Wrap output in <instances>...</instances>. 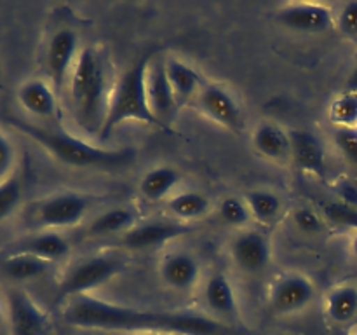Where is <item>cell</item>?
I'll list each match as a JSON object with an SVG mask.
<instances>
[{
	"label": "cell",
	"mask_w": 357,
	"mask_h": 335,
	"mask_svg": "<svg viewBox=\"0 0 357 335\" xmlns=\"http://www.w3.org/2000/svg\"><path fill=\"white\" fill-rule=\"evenodd\" d=\"M164 283L174 290H190L201 276V267L190 253H171L160 264Z\"/></svg>",
	"instance_id": "obj_16"
},
{
	"label": "cell",
	"mask_w": 357,
	"mask_h": 335,
	"mask_svg": "<svg viewBox=\"0 0 357 335\" xmlns=\"http://www.w3.org/2000/svg\"><path fill=\"white\" fill-rule=\"evenodd\" d=\"M190 227L178 222H149L138 223L122 236V244L131 250H146L167 243L171 239L190 232Z\"/></svg>",
	"instance_id": "obj_14"
},
{
	"label": "cell",
	"mask_w": 357,
	"mask_h": 335,
	"mask_svg": "<svg viewBox=\"0 0 357 335\" xmlns=\"http://www.w3.org/2000/svg\"><path fill=\"white\" fill-rule=\"evenodd\" d=\"M124 269L126 264L117 257H108V255L91 257L70 269L68 274L61 281L59 292L63 297L82 295V293H87L89 290H94L110 281Z\"/></svg>",
	"instance_id": "obj_5"
},
{
	"label": "cell",
	"mask_w": 357,
	"mask_h": 335,
	"mask_svg": "<svg viewBox=\"0 0 357 335\" xmlns=\"http://www.w3.org/2000/svg\"><path fill=\"white\" fill-rule=\"evenodd\" d=\"M169 209L181 220H195L209 211V201L201 192H181L169 199Z\"/></svg>",
	"instance_id": "obj_26"
},
{
	"label": "cell",
	"mask_w": 357,
	"mask_h": 335,
	"mask_svg": "<svg viewBox=\"0 0 357 335\" xmlns=\"http://www.w3.org/2000/svg\"><path fill=\"white\" fill-rule=\"evenodd\" d=\"M199 107L209 119L218 122L223 128L236 133H241L243 129V115H241L239 105L223 87L216 84H204L199 96Z\"/></svg>",
	"instance_id": "obj_12"
},
{
	"label": "cell",
	"mask_w": 357,
	"mask_h": 335,
	"mask_svg": "<svg viewBox=\"0 0 357 335\" xmlns=\"http://www.w3.org/2000/svg\"><path fill=\"white\" fill-rule=\"evenodd\" d=\"M21 194V180L17 177H9L0 184V220L7 218L10 213L20 204Z\"/></svg>",
	"instance_id": "obj_30"
},
{
	"label": "cell",
	"mask_w": 357,
	"mask_h": 335,
	"mask_svg": "<svg viewBox=\"0 0 357 335\" xmlns=\"http://www.w3.org/2000/svg\"><path fill=\"white\" fill-rule=\"evenodd\" d=\"M246 204L251 215L260 222H272L281 211V199L268 191H251L246 194Z\"/></svg>",
	"instance_id": "obj_27"
},
{
	"label": "cell",
	"mask_w": 357,
	"mask_h": 335,
	"mask_svg": "<svg viewBox=\"0 0 357 335\" xmlns=\"http://www.w3.org/2000/svg\"><path fill=\"white\" fill-rule=\"evenodd\" d=\"M206 302L222 316H234L237 313V299L229 278L222 272L213 274L206 286Z\"/></svg>",
	"instance_id": "obj_21"
},
{
	"label": "cell",
	"mask_w": 357,
	"mask_h": 335,
	"mask_svg": "<svg viewBox=\"0 0 357 335\" xmlns=\"http://www.w3.org/2000/svg\"><path fill=\"white\" fill-rule=\"evenodd\" d=\"M326 313L335 323H349L357 314L356 286H338L328 293Z\"/></svg>",
	"instance_id": "obj_23"
},
{
	"label": "cell",
	"mask_w": 357,
	"mask_h": 335,
	"mask_svg": "<svg viewBox=\"0 0 357 335\" xmlns=\"http://www.w3.org/2000/svg\"><path fill=\"white\" fill-rule=\"evenodd\" d=\"M253 145L258 152L268 159H282L291 152L289 133L272 122H261L253 135Z\"/></svg>",
	"instance_id": "obj_18"
},
{
	"label": "cell",
	"mask_w": 357,
	"mask_h": 335,
	"mask_svg": "<svg viewBox=\"0 0 357 335\" xmlns=\"http://www.w3.org/2000/svg\"><path fill=\"white\" fill-rule=\"evenodd\" d=\"M3 272L16 281H28L44 276L51 269V262L28 251H17L3 262Z\"/></svg>",
	"instance_id": "obj_20"
},
{
	"label": "cell",
	"mask_w": 357,
	"mask_h": 335,
	"mask_svg": "<svg viewBox=\"0 0 357 335\" xmlns=\"http://www.w3.org/2000/svg\"><path fill=\"white\" fill-rule=\"evenodd\" d=\"M352 251H354V255L357 257V234L352 237Z\"/></svg>",
	"instance_id": "obj_37"
},
{
	"label": "cell",
	"mask_w": 357,
	"mask_h": 335,
	"mask_svg": "<svg viewBox=\"0 0 357 335\" xmlns=\"http://www.w3.org/2000/svg\"><path fill=\"white\" fill-rule=\"evenodd\" d=\"M278 23L300 34H323L333 24V13L323 3L293 2L278 10Z\"/></svg>",
	"instance_id": "obj_6"
},
{
	"label": "cell",
	"mask_w": 357,
	"mask_h": 335,
	"mask_svg": "<svg viewBox=\"0 0 357 335\" xmlns=\"http://www.w3.org/2000/svg\"><path fill=\"white\" fill-rule=\"evenodd\" d=\"M7 325L10 335H44L47 316L21 290H13L7 297Z\"/></svg>",
	"instance_id": "obj_7"
},
{
	"label": "cell",
	"mask_w": 357,
	"mask_h": 335,
	"mask_svg": "<svg viewBox=\"0 0 357 335\" xmlns=\"http://www.w3.org/2000/svg\"><path fill=\"white\" fill-rule=\"evenodd\" d=\"M14 163V147L9 142L7 136H3L0 133V177L7 173L10 170Z\"/></svg>",
	"instance_id": "obj_35"
},
{
	"label": "cell",
	"mask_w": 357,
	"mask_h": 335,
	"mask_svg": "<svg viewBox=\"0 0 357 335\" xmlns=\"http://www.w3.org/2000/svg\"><path fill=\"white\" fill-rule=\"evenodd\" d=\"M347 91H349V93H357V68L351 73V75H349Z\"/></svg>",
	"instance_id": "obj_36"
},
{
	"label": "cell",
	"mask_w": 357,
	"mask_h": 335,
	"mask_svg": "<svg viewBox=\"0 0 357 335\" xmlns=\"http://www.w3.org/2000/svg\"><path fill=\"white\" fill-rule=\"evenodd\" d=\"M136 225V213L131 208L117 206L108 211L101 213L93 223H91V232L98 236H107L115 232H128Z\"/></svg>",
	"instance_id": "obj_25"
},
{
	"label": "cell",
	"mask_w": 357,
	"mask_h": 335,
	"mask_svg": "<svg viewBox=\"0 0 357 335\" xmlns=\"http://www.w3.org/2000/svg\"><path fill=\"white\" fill-rule=\"evenodd\" d=\"M321 208H323L321 211L326 216V220L333 222L335 225L357 229V208L354 204L344 201H328L323 202Z\"/></svg>",
	"instance_id": "obj_29"
},
{
	"label": "cell",
	"mask_w": 357,
	"mask_h": 335,
	"mask_svg": "<svg viewBox=\"0 0 357 335\" xmlns=\"http://www.w3.org/2000/svg\"><path fill=\"white\" fill-rule=\"evenodd\" d=\"M21 251H28L47 262H58L65 258L70 251V244L61 234L58 232H42L26 241Z\"/></svg>",
	"instance_id": "obj_24"
},
{
	"label": "cell",
	"mask_w": 357,
	"mask_h": 335,
	"mask_svg": "<svg viewBox=\"0 0 357 335\" xmlns=\"http://www.w3.org/2000/svg\"><path fill=\"white\" fill-rule=\"evenodd\" d=\"M150 56L136 59L128 70L121 75L110 94L107 117H105L101 131L98 138L101 142L108 140V136L126 121H138L143 124L164 128L149 107L146 100V70H149Z\"/></svg>",
	"instance_id": "obj_4"
},
{
	"label": "cell",
	"mask_w": 357,
	"mask_h": 335,
	"mask_svg": "<svg viewBox=\"0 0 357 335\" xmlns=\"http://www.w3.org/2000/svg\"><path fill=\"white\" fill-rule=\"evenodd\" d=\"M14 129L26 135L40 147H44L52 157L73 168H86V170L117 171L128 168L135 163L136 152L132 149H101L91 143L82 142L75 136L63 131H52L35 126L23 119H7Z\"/></svg>",
	"instance_id": "obj_2"
},
{
	"label": "cell",
	"mask_w": 357,
	"mask_h": 335,
	"mask_svg": "<svg viewBox=\"0 0 357 335\" xmlns=\"http://www.w3.org/2000/svg\"><path fill=\"white\" fill-rule=\"evenodd\" d=\"M17 100L24 110L37 117H51L56 112V94L44 80L33 79L24 82L17 91Z\"/></svg>",
	"instance_id": "obj_17"
},
{
	"label": "cell",
	"mask_w": 357,
	"mask_h": 335,
	"mask_svg": "<svg viewBox=\"0 0 357 335\" xmlns=\"http://www.w3.org/2000/svg\"><path fill=\"white\" fill-rule=\"evenodd\" d=\"M166 73L178 103L187 101L201 87V77H199L197 70H194L190 65L180 61V59H167Z\"/></svg>",
	"instance_id": "obj_22"
},
{
	"label": "cell",
	"mask_w": 357,
	"mask_h": 335,
	"mask_svg": "<svg viewBox=\"0 0 357 335\" xmlns=\"http://www.w3.org/2000/svg\"><path fill=\"white\" fill-rule=\"evenodd\" d=\"M340 30L349 37H357V0L347 2L340 10L338 16Z\"/></svg>",
	"instance_id": "obj_34"
},
{
	"label": "cell",
	"mask_w": 357,
	"mask_h": 335,
	"mask_svg": "<svg viewBox=\"0 0 357 335\" xmlns=\"http://www.w3.org/2000/svg\"><path fill=\"white\" fill-rule=\"evenodd\" d=\"M289 142H291L293 159L303 171H309L321 178L326 177V152L316 133L309 129H293L289 133Z\"/></svg>",
	"instance_id": "obj_15"
},
{
	"label": "cell",
	"mask_w": 357,
	"mask_h": 335,
	"mask_svg": "<svg viewBox=\"0 0 357 335\" xmlns=\"http://www.w3.org/2000/svg\"><path fill=\"white\" fill-rule=\"evenodd\" d=\"M146 100L153 117L166 126L178 108V100L166 73V63H152L146 70Z\"/></svg>",
	"instance_id": "obj_11"
},
{
	"label": "cell",
	"mask_w": 357,
	"mask_h": 335,
	"mask_svg": "<svg viewBox=\"0 0 357 335\" xmlns=\"http://www.w3.org/2000/svg\"><path fill=\"white\" fill-rule=\"evenodd\" d=\"M181 180V174L171 166H159L150 170L139 181V192L149 201H160Z\"/></svg>",
	"instance_id": "obj_19"
},
{
	"label": "cell",
	"mask_w": 357,
	"mask_h": 335,
	"mask_svg": "<svg viewBox=\"0 0 357 335\" xmlns=\"http://www.w3.org/2000/svg\"><path fill=\"white\" fill-rule=\"evenodd\" d=\"M220 216H222L223 222L229 223V225L239 227V225H244V223H248V220H250L251 216V211L243 199L227 198L223 199L222 204H220Z\"/></svg>",
	"instance_id": "obj_31"
},
{
	"label": "cell",
	"mask_w": 357,
	"mask_h": 335,
	"mask_svg": "<svg viewBox=\"0 0 357 335\" xmlns=\"http://www.w3.org/2000/svg\"><path fill=\"white\" fill-rule=\"evenodd\" d=\"M333 138L344 159L357 168V128H337Z\"/></svg>",
	"instance_id": "obj_32"
},
{
	"label": "cell",
	"mask_w": 357,
	"mask_h": 335,
	"mask_svg": "<svg viewBox=\"0 0 357 335\" xmlns=\"http://www.w3.org/2000/svg\"><path fill=\"white\" fill-rule=\"evenodd\" d=\"M66 325L84 330L135 332V334L171 335H234L222 321L187 311H145L121 306L100 297L82 293L70 297L63 311Z\"/></svg>",
	"instance_id": "obj_1"
},
{
	"label": "cell",
	"mask_w": 357,
	"mask_h": 335,
	"mask_svg": "<svg viewBox=\"0 0 357 335\" xmlns=\"http://www.w3.org/2000/svg\"><path fill=\"white\" fill-rule=\"evenodd\" d=\"M316 295L312 281L302 274H286L274 283L271 306L278 314H293L305 309Z\"/></svg>",
	"instance_id": "obj_8"
},
{
	"label": "cell",
	"mask_w": 357,
	"mask_h": 335,
	"mask_svg": "<svg viewBox=\"0 0 357 335\" xmlns=\"http://www.w3.org/2000/svg\"><path fill=\"white\" fill-rule=\"evenodd\" d=\"M7 321H6V316H3V311L0 309V328H3V325H6Z\"/></svg>",
	"instance_id": "obj_38"
},
{
	"label": "cell",
	"mask_w": 357,
	"mask_h": 335,
	"mask_svg": "<svg viewBox=\"0 0 357 335\" xmlns=\"http://www.w3.org/2000/svg\"><path fill=\"white\" fill-rule=\"evenodd\" d=\"M86 195L75 192H63L47 198L37 209L38 222L45 227H73L84 218L87 211Z\"/></svg>",
	"instance_id": "obj_9"
},
{
	"label": "cell",
	"mask_w": 357,
	"mask_h": 335,
	"mask_svg": "<svg viewBox=\"0 0 357 335\" xmlns=\"http://www.w3.org/2000/svg\"><path fill=\"white\" fill-rule=\"evenodd\" d=\"M139 335H171V334H139Z\"/></svg>",
	"instance_id": "obj_39"
},
{
	"label": "cell",
	"mask_w": 357,
	"mask_h": 335,
	"mask_svg": "<svg viewBox=\"0 0 357 335\" xmlns=\"http://www.w3.org/2000/svg\"><path fill=\"white\" fill-rule=\"evenodd\" d=\"M293 222L298 227L302 232L305 234H316L321 232L324 227L323 218L319 216V213L314 211L312 208H298L293 213Z\"/></svg>",
	"instance_id": "obj_33"
},
{
	"label": "cell",
	"mask_w": 357,
	"mask_h": 335,
	"mask_svg": "<svg viewBox=\"0 0 357 335\" xmlns=\"http://www.w3.org/2000/svg\"><path fill=\"white\" fill-rule=\"evenodd\" d=\"M79 49V37L70 28H63L52 35L47 47V68L56 89H61L68 79L70 66Z\"/></svg>",
	"instance_id": "obj_13"
},
{
	"label": "cell",
	"mask_w": 357,
	"mask_h": 335,
	"mask_svg": "<svg viewBox=\"0 0 357 335\" xmlns=\"http://www.w3.org/2000/svg\"><path fill=\"white\" fill-rule=\"evenodd\" d=\"M234 262L246 274H260L271 264V243L258 230L241 232L230 246Z\"/></svg>",
	"instance_id": "obj_10"
},
{
	"label": "cell",
	"mask_w": 357,
	"mask_h": 335,
	"mask_svg": "<svg viewBox=\"0 0 357 335\" xmlns=\"http://www.w3.org/2000/svg\"><path fill=\"white\" fill-rule=\"evenodd\" d=\"M70 96L80 126L86 131L100 135L110 98L107 65L96 47L89 45L77 56L70 79Z\"/></svg>",
	"instance_id": "obj_3"
},
{
	"label": "cell",
	"mask_w": 357,
	"mask_h": 335,
	"mask_svg": "<svg viewBox=\"0 0 357 335\" xmlns=\"http://www.w3.org/2000/svg\"><path fill=\"white\" fill-rule=\"evenodd\" d=\"M328 117L337 128H356L357 126V93H349L335 98L328 108Z\"/></svg>",
	"instance_id": "obj_28"
}]
</instances>
